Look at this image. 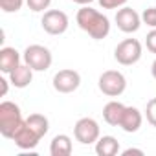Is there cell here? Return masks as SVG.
<instances>
[{"label": "cell", "mask_w": 156, "mask_h": 156, "mask_svg": "<svg viewBox=\"0 0 156 156\" xmlns=\"http://www.w3.org/2000/svg\"><path fill=\"white\" fill-rule=\"evenodd\" d=\"M22 62H20V53L11 48V46H4L0 50V72L2 73H11L15 68H19Z\"/></svg>", "instance_id": "8fae6325"}, {"label": "cell", "mask_w": 156, "mask_h": 156, "mask_svg": "<svg viewBox=\"0 0 156 156\" xmlns=\"http://www.w3.org/2000/svg\"><path fill=\"white\" fill-rule=\"evenodd\" d=\"M41 24H42V30L50 35H62L68 26H70V20H68V15L64 11H59V9H48L44 11L42 19H41Z\"/></svg>", "instance_id": "52a82bcc"}, {"label": "cell", "mask_w": 156, "mask_h": 156, "mask_svg": "<svg viewBox=\"0 0 156 156\" xmlns=\"http://www.w3.org/2000/svg\"><path fill=\"white\" fill-rule=\"evenodd\" d=\"M24 123L22 112L17 103L13 101H2L0 103V134L11 140L17 129Z\"/></svg>", "instance_id": "7a4b0ae2"}, {"label": "cell", "mask_w": 156, "mask_h": 156, "mask_svg": "<svg viewBox=\"0 0 156 156\" xmlns=\"http://www.w3.org/2000/svg\"><path fill=\"white\" fill-rule=\"evenodd\" d=\"M73 151L72 145V138L66 134H57L53 136L51 143H50V154L51 156H70Z\"/></svg>", "instance_id": "5bb4252c"}, {"label": "cell", "mask_w": 156, "mask_h": 156, "mask_svg": "<svg viewBox=\"0 0 156 156\" xmlns=\"http://www.w3.org/2000/svg\"><path fill=\"white\" fill-rule=\"evenodd\" d=\"M103 9H118L127 4V0H98Z\"/></svg>", "instance_id": "7402d4cb"}, {"label": "cell", "mask_w": 156, "mask_h": 156, "mask_svg": "<svg viewBox=\"0 0 156 156\" xmlns=\"http://www.w3.org/2000/svg\"><path fill=\"white\" fill-rule=\"evenodd\" d=\"M141 42L138 39H125L114 50V59L123 66H132L141 59Z\"/></svg>", "instance_id": "5b68a950"}, {"label": "cell", "mask_w": 156, "mask_h": 156, "mask_svg": "<svg viewBox=\"0 0 156 156\" xmlns=\"http://www.w3.org/2000/svg\"><path fill=\"white\" fill-rule=\"evenodd\" d=\"M143 123V116L141 112L136 108V107H125V112L121 116V123L119 127L125 130V132H138L140 127Z\"/></svg>", "instance_id": "7c38bea8"}, {"label": "cell", "mask_w": 156, "mask_h": 156, "mask_svg": "<svg viewBox=\"0 0 156 156\" xmlns=\"http://www.w3.org/2000/svg\"><path fill=\"white\" fill-rule=\"evenodd\" d=\"M119 152V141L114 136H99L96 141V154L98 156H116Z\"/></svg>", "instance_id": "2e32d148"}, {"label": "cell", "mask_w": 156, "mask_h": 156, "mask_svg": "<svg viewBox=\"0 0 156 156\" xmlns=\"http://www.w3.org/2000/svg\"><path fill=\"white\" fill-rule=\"evenodd\" d=\"M145 118H147V121L156 129V98H152V99L147 101V107H145Z\"/></svg>", "instance_id": "d6986e66"}, {"label": "cell", "mask_w": 156, "mask_h": 156, "mask_svg": "<svg viewBox=\"0 0 156 156\" xmlns=\"http://www.w3.org/2000/svg\"><path fill=\"white\" fill-rule=\"evenodd\" d=\"M145 46L151 53H156V28H152L149 33H147V39H145Z\"/></svg>", "instance_id": "603a6c76"}, {"label": "cell", "mask_w": 156, "mask_h": 156, "mask_svg": "<svg viewBox=\"0 0 156 156\" xmlns=\"http://www.w3.org/2000/svg\"><path fill=\"white\" fill-rule=\"evenodd\" d=\"M26 123H28V127H30L41 140L48 134L50 121H48L46 116H42V114H30V116L26 118Z\"/></svg>", "instance_id": "e0dca14e"}, {"label": "cell", "mask_w": 156, "mask_h": 156, "mask_svg": "<svg viewBox=\"0 0 156 156\" xmlns=\"http://www.w3.org/2000/svg\"><path fill=\"white\" fill-rule=\"evenodd\" d=\"M26 4H28V8H30L31 11L41 13V11H44V9L50 8L51 0H26Z\"/></svg>", "instance_id": "ffe728a7"}, {"label": "cell", "mask_w": 156, "mask_h": 156, "mask_svg": "<svg viewBox=\"0 0 156 156\" xmlns=\"http://www.w3.org/2000/svg\"><path fill=\"white\" fill-rule=\"evenodd\" d=\"M141 22L149 28H156V8H147L141 13Z\"/></svg>", "instance_id": "44dd1931"}, {"label": "cell", "mask_w": 156, "mask_h": 156, "mask_svg": "<svg viewBox=\"0 0 156 156\" xmlns=\"http://www.w3.org/2000/svg\"><path fill=\"white\" fill-rule=\"evenodd\" d=\"M99 90L108 96V98H118L125 92L127 88V79L125 75L118 70H107L99 75V81H98Z\"/></svg>", "instance_id": "277c9868"}, {"label": "cell", "mask_w": 156, "mask_h": 156, "mask_svg": "<svg viewBox=\"0 0 156 156\" xmlns=\"http://www.w3.org/2000/svg\"><path fill=\"white\" fill-rule=\"evenodd\" d=\"M130 154H140V156H143V151L141 149H127V151H123V156H130Z\"/></svg>", "instance_id": "cb8c5ba5"}, {"label": "cell", "mask_w": 156, "mask_h": 156, "mask_svg": "<svg viewBox=\"0 0 156 156\" xmlns=\"http://www.w3.org/2000/svg\"><path fill=\"white\" fill-rule=\"evenodd\" d=\"M11 140H13L15 145H17L19 149H22V151H31V149H35V147L39 145V141H41V138L28 127L26 119H24V123L17 129V132L13 134Z\"/></svg>", "instance_id": "30bf717a"}, {"label": "cell", "mask_w": 156, "mask_h": 156, "mask_svg": "<svg viewBox=\"0 0 156 156\" xmlns=\"http://www.w3.org/2000/svg\"><path fill=\"white\" fill-rule=\"evenodd\" d=\"M79 85H81V75L79 72H75L72 68L59 70L53 75V88L59 94H72L79 88Z\"/></svg>", "instance_id": "ba28073f"}, {"label": "cell", "mask_w": 156, "mask_h": 156, "mask_svg": "<svg viewBox=\"0 0 156 156\" xmlns=\"http://www.w3.org/2000/svg\"><path fill=\"white\" fill-rule=\"evenodd\" d=\"M77 26L96 41H103L110 33V20L90 6H83L75 15Z\"/></svg>", "instance_id": "6da1fadb"}, {"label": "cell", "mask_w": 156, "mask_h": 156, "mask_svg": "<svg viewBox=\"0 0 156 156\" xmlns=\"http://www.w3.org/2000/svg\"><path fill=\"white\" fill-rule=\"evenodd\" d=\"M9 83H11V81L4 79V77L0 79V85H2V96H6V94H8V85H9Z\"/></svg>", "instance_id": "d4e9b609"}, {"label": "cell", "mask_w": 156, "mask_h": 156, "mask_svg": "<svg viewBox=\"0 0 156 156\" xmlns=\"http://www.w3.org/2000/svg\"><path fill=\"white\" fill-rule=\"evenodd\" d=\"M151 73H152V77L156 79V59H154V62H152V66H151Z\"/></svg>", "instance_id": "4316f807"}, {"label": "cell", "mask_w": 156, "mask_h": 156, "mask_svg": "<svg viewBox=\"0 0 156 156\" xmlns=\"http://www.w3.org/2000/svg\"><path fill=\"white\" fill-rule=\"evenodd\" d=\"M72 2L79 4V6H88V4H92V2H94V0H72Z\"/></svg>", "instance_id": "484cf974"}, {"label": "cell", "mask_w": 156, "mask_h": 156, "mask_svg": "<svg viewBox=\"0 0 156 156\" xmlns=\"http://www.w3.org/2000/svg\"><path fill=\"white\" fill-rule=\"evenodd\" d=\"M24 4V0H0V9L4 13H17Z\"/></svg>", "instance_id": "ac0fdd59"}, {"label": "cell", "mask_w": 156, "mask_h": 156, "mask_svg": "<svg viewBox=\"0 0 156 156\" xmlns=\"http://www.w3.org/2000/svg\"><path fill=\"white\" fill-rule=\"evenodd\" d=\"M33 68H30L26 62H22L19 68H15L11 73H9V81L15 88H26L31 85L33 81Z\"/></svg>", "instance_id": "4fadbf2b"}, {"label": "cell", "mask_w": 156, "mask_h": 156, "mask_svg": "<svg viewBox=\"0 0 156 156\" xmlns=\"http://www.w3.org/2000/svg\"><path fill=\"white\" fill-rule=\"evenodd\" d=\"M99 123L94 119V118H81L77 119L75 127H73V136L75 140L83 143V145H92L99 140Z\"/></svg>", "instance_id": "8992f818"}, {"label": "cell", "mask_w": 156, "mask_h": 156, "mask_svg": "<svg viewBox=\"0 0 156 156\" xmlns=\"http://www.w3.org/2000/svg\"><path fill=\"white\" fill-rule=\"evenodd\" d=\"M116 24L123 33H134L141 26V15H138L132 8L123 6L116 13Z\"/></svg>", "instance_id": "9c48e42d"}, {"label": "cell", "mask_w": 156, "mask_h": 156, "mask_svg": "<svg viewBox=\"0 0 156 156\" xmlns=\"http://www.w3.org/2000/svg\"><path fill=\"white\" fill-rule=\"evenodd\" d=\"M22 61L33 68L35 72H46L51 62H53V57H51V51L46 48V46H41V44H30L24 53H22Z\"/></svg>", "instance_id": "3957f363"}, {"label": "cell", "mask_w": 156, "mask_h": 156, "mask_svg": "<svg viewBox=\"0 0 156 156\" xmlns=\"http://www.w3.org/2000/svg\"><path fill=\"white\" fill-rule=\"evenodd\" d=\"M125 112V105L119 101H108L103 108V119L112 125V127H119L121 123V116Z\"/></svg>", "instance_id": "9a60e30c"}]
</instances>
